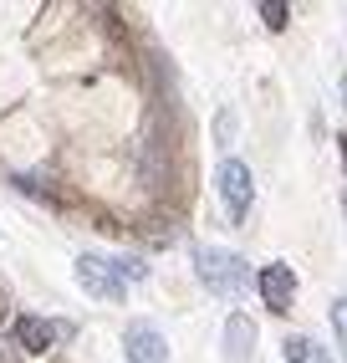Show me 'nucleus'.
Wrapping results in <instances>:
<instances>
[{
	"instance_id": "obj_1",
	"label": "nucleus",
	"mask_w": 347,
	"mask_h": 363,
	"mask_svg": "<svg viewBox=\"0 0 347 363\" xmlns=\"http://www.w3.org/2000/svg\"><path fill=\"white\" fill-rule=\"evenodd\" d=\"M194 277L215 297H240L251 286V266H245V256H235L225 246H194Z\"/></svg>"
},
{
	"instance_id": "obj_2",
	"label": "nucleus",
	"mask_w": 347,
	"mask_h": 363,
	"mask_svg": "<svg viewBox=\"0 0 347 363\" xmlns=\"http://www.w3.org/2000/svg\"><path fill=\"white\" fill-rule=\"evenodd\" d=\"M215 189H220V205H225L230 225H245V215L256 205V174L245 159H220L215 169Z\"/></svg>"
},
{
	"instance_id": "obj_3",
	"label": "nucleus",
	"mask_w": 347,
	"mask_h": 363,
	"mask_svg": "<svg viewBox=\"0 0 347 363\" xmlns=\"http://www.w3.org/2000/svg\"><path fill=\"white\" fill-rule=\"evenodd\" d=\"M72 272H77V286H82L87 297H97V302H123V297H128V286L118 281L113 261H108V256H97V251H82Z\"/></svg>"
},
{
	"instance_id": "obj_4",
	"label": "nucleus",
	"mask_w": 347,
	"mask_h": 363,
	"mask_svg": "<svg viewBox=\"0 0 347 363\" xmlns=\"http://www.w3.org/2000/svg\"><path fill=\"white\" fill-rule=\"evenodd\" d=\"M62 333H72V323H52V318H36V312H21L11 323V343L21 353H46V348H57Z\"/></svg>"
},
{
	"instance_id": "obj_5",
	"label": "nucleus",
	"mask_w": 347,
	"mask_h": 363,
	"mask_svg": "<svg viewBox=\"0 0 347 363\" xmlns=\"http://www.w3.org/2000/svg\"><path fill=\"white\" fill-rule=\"evenodd\" d=\"M256 292H261V302L271 312H286L296 302V272H291L286 261H266L261 272H256Z\"/></svg>"
},
{
	"instance_id": "obj_6",
	"label": "nucleus",
	"mask_w": 347,
	"mask_h": 363,
	"mask_svg": "<svg viewBox=\"0 0 347 363\" xmlns=\"http://www.w3.org/2000/svg\"><path fill=\"white\" fill-rule=\"evenodd\" d=\"M123 358L128 363H169V343L148 318H138V323H128V333H123Z\"/></svg>"
},
{
	"instance_id": "obj_7",
	"label": "nucleus",
	"mask_w": 347,
	"mask_h": 363,
	"mask_svg": "<svg viewBox=\"0 0 347 363\" xmlns=\"http://www.w3.org/2000/svg\"><path fill=\"white\" fill-rule=\"evenodd\" d=\"M251 353H256V323L245 318V312H230V318H225V358L245 363Z\"/></svg>"
},
{
	"instance_id": "obj_8",
	"label": "nucleus",
	"mask_w": 347,
	"mask_h": 363,
	"mask_svg": "<svg viewBox=\"0 0 347 363\" xmlns=\"http://www.w3.org/2000/svg\"><path fill=\"white\" fill-rule=\"evenodd\" d=\"M281 358L286 363H332V353L322 348V343H312L307 333H291L286 343H281Z\"/></svg>"
},
{
	"instance_id": "obj_9",
	"label": "nucleus",
	"mask_w": 347,
	"mask_h": 363,
	"mask_svg": "<svg viewBox=\"0 0 347 363\" xmlns=\"http://www.w3.org/2000/svg\"><path fill=\"white\" fill-rule=\"evenodd\" d=\"M11 184L21 189V195H31V200L57 205V189H52V184H41V174H11Z\"/></svg>"
},
{
	"instance_id": "obj_10",
	"label": "nucleus",
	"mask_w": 347,
	"mask_h": 363,
	"mask_svg": "<svg viewBox=\"0 0 347 363\" xmlns=\"http://www.w3.org/2000/svg\"><path fill=\"white\" fill-rule=\"evenodd\" d=\"M327 323H332V337H337V353H342V363H347V297H337V302L327 307Z\"/></svg>"
},
{
	"instance_id": "obj_11",
	"label": "nucleus",
	"mask_w": 347,
	"mask_h": 363,
	"mask_svg": "<svg viewBox=\"0 0 347 363\" xmlns=\"http://www.w3.org/2000/svg\"><path fill=\"white\" fill-rule=\"evenodd\" d=\"M108 261H113V272H118V281H123V286L148 277V261H138V256H108Z\"/></svg>"
},
{
	"instance_id": "obj_12",
	"label": "nucleus",
	"mask_w": 347,
	"mask_h": 363,
	"mask_svg": "<svg viewBox=\"0 0 347 363\" xmlns=\"http://www.w3.org/2000/svg\"><path fill=\"white\" fill-rule=\"evenodd\" d=\"M261 21L271 31H286V6H281V0H261Z\"/></svg>"
},
{
	"instance_id": "obj_13",
	"label": "nucleus",
	"mask_w": 347,
	"mask_h": 363,
	"mask_svg": "<svg viewBox=\"0 0 347 363\" xmlns=\"http://www.w3.org/2000/svg\"><path fill=\"white\" fill-rule=\"evenodd\" d=\"M215 143H220V149H230V143H235V113H220V123H215Z\"/></svg>"
},
{
	"instance_id": "obj_14",
	"label": "nucleus",
	"mask_w": 347,
	"mask_h": 363,
	"mask_svg": "<svg viewBox=\"0 0 347 363\" xmlns=\"http://www.w3.org/2000/svg\"><path fill=\"white\" fill-rule=\"evenodd\" d=\"M337 154H342V169H347V133H337Z\"/></svg>"
},
{
	"instance_id": "obj_15",
	"label": "nucleus",
	"mask_w": 347,
	"mask_h": 363,
	"mask_svg": "<svg viewBox=\"0 0 347 363\" xmlns=\"http://www.w3.org/2000/svg\"><path fill=\"white\" fill-rule=\"evenodd\" d=\"M342 210H347V200H342Z\"/></svg>"
}]
</instances>
